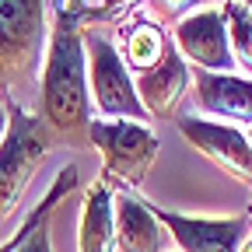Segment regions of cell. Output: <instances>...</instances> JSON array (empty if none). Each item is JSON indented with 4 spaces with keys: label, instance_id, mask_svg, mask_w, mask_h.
Here are the masks:
<instances>
[{
    "label": "cell",
    "instance_id": "6da1fadb",
    "mask_svg": "<svg viewBox=\"0 0 252 252\" xmlns=\"http://www.w3.org/2000/svg\"><path fill=\"white\" fill-rule=\"evenodd\" d=\"M39 116L53 133L67 140H84L91 123V91H88V53L77 18L56 11L49 53L39 84Z\"/></svg>",
    "mask_w": 252,
    "mask_h": 252
},
{
    "label": "cell",
    "instance_id": "7a4b0ae2",
    "mask_svg": "<svg viewBox=\"0 0 252 252\" xmlns=\"http://www.w3.org/2000/svg\"><path fill=\"white\" fill-rule=\"evenodd\" d=\"M49 0H0V94L25 109L42 84L49 53Z\"/></svg>",
    "mask_w": 252,
    "mask_h": 252
},
{
    "label": "cell",
    "instance_id": "3957f363",
    "mask_svg": "<svg viewBox=\"0 0 252 252\" xmlns=\"http://www.w3.org/2000/svg\"><path fill=\"white\" fill-rule=\"evenodd\" d=\"M7 112H11V126L4 144H0V220H7L21 207L32 179L39 175L53 147V133L42 123V116L21 105H11Z\"/></svg>",
    "mask_w": 252,
    "mask_h": 252
},
{
    "label": "cell",
    "instance_id": "277c9868",
    "mask_svg": "<svg viewBox=\"0 0 252 252\" xmlns=\"http://www.w3.org/2000/svg\"><path fill=\"white\" fill-rule=\"evenodd\" d=\"M88 140L98 147L105 175L123 186H140L158 161V133L144 123L91 119Z\"/></svg>",
    "mask_w": 252,
    "mask_h": 252
},
{
    "label": "cell",
    "instance_id": "5b68a950",
    "mask_svg": "<svg viewBox=\"0 0 252 252\" xmlns=\"http://www.w3.org/2000/svg\"><path fill=\"white\" fill-rule=\"evenodd\" d=\"M88 91L91 105L105 119H126V123H147V109L137 98L133 74L126 70L123 56L116 53L112 42L105 39H88Z\"/></svg>",
    "mask_w": 252,
    "mask_h": 252
},
{
    "label": "cell",
    "instance_id": "8992f818",
    "mask_svg": "<svg viewBox=\"0 0 252 252\" xmlns=\"http://www.w3.org/2000/svg\"><path fill=\"white\" fill-rule=\"evenodd\" d=\"M175 46L182 60L207 74H235L238 63L228 42V21L220 7H203L175 21Z\"/></svg>",
    "mask_w": 252,
    "mask_h": 252
},
{
    "label": "cell",
    "instance_id": "52a82bcc",
    "mask_svg": "<svg viewBox=\"0 0 252 252\" xmlns=\"http://www.w3.org/2000/svg\"><path fill=\"white\" fill-rule=\"evenodd\" d=\"M175 126L207 161H214L224 175H231L235 182L252 189V144L238 126L210 123L203 116H179Z\"/></svg>",
    "mask_w": 252,
    "mask_h": 252
},
{
    "label": "cell",
    "instance_id": "ba28073f",
    "mask_svg": "<svg viewBox=\"0 0 252 252\" xmlns=\"http://www.w3.org/2000/svg\"><path fill=\"white\" fill-rule=\"evenodd\" d=\"M165 231L179 242L182 252H238L252 231L249 214L238 217H189L165 207H151Z\"/></svg>",
    "mask_w": 252,
    "mask_h": 252
},
{
    "label": "cell",
    "instance_id": "9c48e42d",
    "mask_svg": "<svg viewBox=\"0 0 252 252\" xmlns=\"http://www.w3.org/2000/svg\"><path fill=\"white\" fill-rule=\"evenodd\" d=\"M189 84H193V70H189V63L182 60L175 39H168V49H165L158 67H151L144 74H133L137 98L147 109V116H154V119H175Z\"/></svg>",
    "mask_w": 252,
    "mask_h": 252
},
{
    "label": "cell",
    "instance_id": "30bf717a",
    "mask_svg": "<svg viewBox=\"0 0 252 252\" xmlns=\"http://www.w3.org/2000/svg\"><path fill=\"white\" fill-rule=\"evenodd\" d=\"M193 91H196V105L210 119H228V126L238 123V130L242 123H252V77L196 70Z\"/></svg>",
    "mask_w": 252,
    "mask_h": 252
},
{
    "label": "cell",
    "instance_id": "8fae6325",
    "mask_svg": "<svg viewBox=\"0 0 252 252\" xmlns=\"http://www.w3.org/2000/svg\"><path fill=\"white\" fill-rule=\"evenodd\" d=\"M165 224L133 193L116 196V252H165Z\"/></svg>",
    "mask_w": 252,
    "mask_h": 252
},
{
    "label": "cell",
    "instance_id": "7c38bea8",
    "mask_svg": "<svg viewBox=\"0 0 252 252\" xmlns=\"http://www.w3.org/2000/svg\"><path fill=\"white\" fill-rule=\"evenodd\" d=\"M77 252H116V196L105 182H91L84 193Z\"/></svg>",
    "mask_w": 252,
    "mask_h": 252
},
{
    "label": "cell",
    "instance_id": "4fadbf2b",
    "mask_svg": "<svg viewBox=\"0 0 252 252\" xmlns=\"http://www.w3.org/2000/svg\"><path fill=\"white\" fill-rule=\"evenodd\" d=\"M77 182H81L77 165H63V168L56 172V179H53L49 189H46V196L35 203V207H39V217H35V224H32V231L25 235V242L18 245V252H53V214H56V207L77 189Z\"/></svg>",
    "mask_w": 252,
    "mask_h": 252
},
{
    "label": "cell",
    "instance_id": "5bb4252c",
    "mask_svg": "<svg viewBox=\"0 0 252 252\" xmlns=\"http://www.w3.org/2000/svg\"><path fill=\"white\" fill-rule=\"evenodd\" d=\"M168 49V39H165V32L158 28V25H133L130 28V35H126V46H123V63H126V70L130 74H144L151 67H158L161 63Z\"/></svg>",
    "mask_w": 252,
    "mask_h": 252
},
{
    "label": "cell",
    "instance_id": "9a60e30c",
    "mask_svg": "<svg viewBox=\"0 0 252 252\" xmlns=\"http://www.w3.org/2000/svg\"><path fill=\"white\" fill-rule=\"evenodd\" d=\"M220 11H224V21H228V42H231L235 63L252 74V11L235 4V0H224Z\"/></svg>",
    "mask_w": 252,
    "mask_h": 252
},
{
    "label": "cell",
    "instance_id": "2e32d148",
    "mask_svg": "<svg viewBox=\"0 0 252 252\" xmlns=\"http://www.w3.org/2000/svg\"><path fill=\"white\" fill-rule=\"evenodd\" d=\"M154 4H158V11H161L165 18H186V11H193V7H220V4H224V0H154Z\"/></svg>",
    "mask_w": 252,
    "mask_h": 252
},
{
    "label": "cell",
    "instance_id": "e0dca14e",
    "mask_svg": "<svg viewBox=\"0 0 252 252\" xmlns=\"http://www.w3.org/2000/svg\"><path fill=\"white\" fill-rule=\"evenodd\" d=\"M35 217H39V207H32V214H28V217L21 220V228H18V231H14V235H11V238H7L4 245H0V252H18V245L25 242V235L32 231V224H35Z\"/></svg>",
    "mask_w": 252,
    "mask_h": 252
},
{
    "label": "cell",
    "instance_id": "ac0fdd59",
    "mask_svg": "<svg viewBox=\"0 0 252 252\" xmlns=\"http://www.w3.org/2000/svg\"><path fill=\"white\" fill-rule=\"evenodd\" d=\"M7 126H11V112L0 105V144H4V137H7Z\"/></svg>",
    "mask_w": 252,
    "mask_h": 252
},
{
    "label": "cell",
    "instance_id": "d6986e66",
    "mask_svg": "<svg viewBox=\"0 0 252 252\" xmlns=\"http://www.w3.org/2000/svg\"><path fill=\"white\" fill-rule=\"evenodd\" d=\"M238 252H252V235H249V238H245V245H242V249H238Z\"/></svg>",
    "mask_w": 252,
    "mask_h": 252
},
{
    "label": "cell",
    "instance_id": "ffe728a7",
    "mask_svg": "<svg viewBox=\"0 0 252 252\" xmlns=\"http://www.w3.org/2000/svg\"><path fill=\"white\" fill-rule=\"evenodd\" d=\"M235 4H242V7H249V11H252V0H235Z\"/></svg>",
    "mask_w": 252,
    "mask_h": 252
},
{
    "label": "cell",
    "instance_id": "44dd1931",
    "mask_svg": "<svg viewBox=\"0 0 252 252\" xmlns=\"http://www.w3.org/2000/svg\"><path fill=\"white\" fill-rule=\"evenodd\" d=\"M249 220H252V203H249Z\"/></svg>",
    "mask_w": 252,
    "mask_h": 252
},
{
    "label": "cell",
    "instance_id": "7402d4cb",
    "mask_svg": "<svg viewBox=\"0 0 252 252\" xmlns=\"http://www.w3.org/2000/svg\"><path fill=\"white\" fill-rule=\"evenodd\" d=\"M249 144H252V137H249Z\"/></svg>",
    "mask_w": 252,
    "mask_h": 252
}]
</instances>
